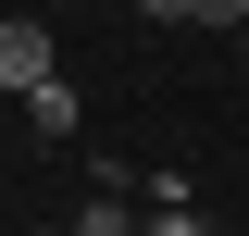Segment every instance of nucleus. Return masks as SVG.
<instances>
[{"mask_svg": "<svg viewBox=\"0 0 249 236\" xmlns=\"http://www.w3.org/2000/svg\"><path fill=\"white\" fill-rule=\"evenodd\" d=\"M150 25H237V0H137Z\"/></svg>", "mask_w": 249, "mask_h": 236, "instance_id": "20e7f679", "label": "nucleus"}, {"mask_svg": "<svg viewBox=\"0 0 249 236\" xmlns=\"http://www.w3.org/2000/svg\"><path fill=\"white\" fill-rule=\"evenodd\" d=\"M25 137H50V149L75 137V87H62V75H50V87H25Z\"/></svg>", "mask_w": 249, "mask_h": 236, "instance_id": "f03ea898", "label": "nucleus"}, {"mask_svg": "<svg viewBox=\"0 0 249 236\" xmlns=\"http://www.w3.org/2000/svg\"><path fill=\"white\" fill-rule=\"evenodd\" d=\"M150 236H212V224H199V211H150Z\"/></svg>", "mask_w": 249, "mask_h": 236, "instance_id": "39448f33", "label": "nucleus"}, {"mask_svg": "<svg viewBox=\"0 0 249 236\" xmlns=\"http://www.w3.org/2000/svg\"><path fill=\"white\" fill-rule=\"evenodd\" d=\"M75 236H150V224L124 211V186H100V199H75Z\"/></svg>", "mask_w": 249, "mask_h": 236, "instance_id": "7ed1b4c3", "label": "nucleus"}, {"mask_svg": "<svg viewBox=\"0 0 249 236\" xmlns=\"http://www.w3.org/2000/svg\"><path fill=\"white\" fill-rule=\"evenodd\" d=\"M237 50H249V0H237Z\"/></svg>", "mask_w": 249, "mask_h": 236, "instance_id": "423d86ee", "label": "nucleus"}, {"mask_svg": "<svg viewBox=\"0 0 249 236\" xmlns=\"http://www.w3.org/2000/svg\"><path fill=\"white\" fill-rule=\"evenodd\" d=\"M62 75V50H50V25H37V13H0V87L25 100V87H50Z\"/></svg>", "mask_w": 249, "mask_h": 236, "instance_id": "f257e3e1", "label": "nucleus"}]
</instances>
